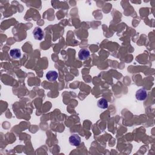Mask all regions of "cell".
<instances>
[{"mask_svg": "<svg viewBox=\"0 0 155 155\" xmlns=\"http://www.w3.org/2000/svg\"><path fill=\"white\" fill-rule=\"evenodd\" d=\"M9 53L10 56L13 58H15V59H18V58H19L21 56V53L20 50L18 49L10 50Z\"/></svg>", "mask_w": 155, "mask_h": 155, "instance_id": "cell-6", "label": "cell"}, {"mask_svg": "<svg viewBox=\"0 0 155 155\" xmlns=\"http://www.w3.org/2000/svg\"><path fill=\"white\" fill-rule=\"evenodd\" d=\"M78 57L80 60L81 61L87 60L90 57V52L89 50L86 49H83L80 50L78 53Z\"/></svg>", "mask_w": 155, "mask_h": 155, "instance_id": "cell-5", "label": "cell"}, {"mask_svg": "<svg viewBox=\"0 0 155 155\" xmlns=\"http://www.w3.org/2000/svg\"><path fill=\"white\" fill-rule=\"evenodd\" d=\"M98 106L101 109H106L108 107V102L106 99L101 98L98 101Z\"/></svg>", "mask_w": 155, "mask_h": 155, "instance_id": "cell-7", "label": "cell"}, {"mask_svg": "<svg viewBox=\"0 0 155 155\" xmlns=\"http://www.w3.org/2000/svg\"><path fill=\"white\" fill-rule=\"evenodd\" d=\"M58 77V74L56 71L50 70L46 73V78L50 82L55 81Z\"/></svg>", "mask_w": 155, "mask_h": 155, "instance_id": "cell-4", "label": "cell"}, {"mask_svg": "<svg viewBox=\"0 0 155 155\" xmlns=\"http://www.w3.org/2000/svg\"><path fill=\"white\" fill-rule=\"evenodd\" d=\"M81 142V139L80 136L77 134H73L69 138V142L72 145L77 147L78 146Z\"/></svg>", "mask_w": 155, "mask_h": 155, "instance_id": "cell-1", "label": "cell"}, {"mask_svg": "<svg viewBox=\"0 0 155 155\" xmlns=\"http://www.w3.org/2000/svg\"><path fill=\"white\" fill-rule=\"evenodd\" d=\"M33 35L35 40H42L44 38V32L39 27H36L33 31Z\"/></svg>", "mask_w": 155, "mask_h": 155, "instance_id": "cell-2", "label": "cell"}, {"mask_svg": "<svg viewBox=\"0 0 155 155\" xmlns=\"http://www.w3.org/2000/svg\"><path fill=\"white\" fill-rule=\"evenodd\" d=\"M147 97V92L144 89H139L136 93V98L139 101H144Z\"/></svg>", "mask_w": 155, "mask_h": 155, "instance_id": "cell-3", "label": "cell"}]
</instances>
